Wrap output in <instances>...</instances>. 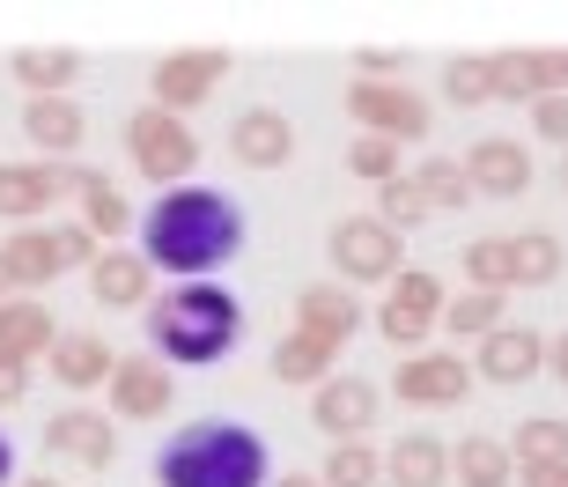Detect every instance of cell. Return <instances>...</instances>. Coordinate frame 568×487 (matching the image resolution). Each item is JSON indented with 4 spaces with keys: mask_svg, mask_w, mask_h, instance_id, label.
<instances>
[{
    "mask_svg": "<svg viewBox=\"0 0 568 487\" xmlns=\"http://www.w3.org/2000/svg\"><path fill=\"white\" fill-rule=\"evenodd\" d=\"M236 252H244V207L214 185H178L141 214V258L155 274L214 281V266H230Z\"/></svg>",
    "mask_w": 568,
    "mask_h": 487,
    "instance_id": "obj_1",
    "label": "cell"
},
{
    "mask_svg": "<svg viewBox=\"0 0 568 487\" xmlns=\"http://www.w3.org/2000/svg\"><path fill=\"white\" fill-rule=\"evenodd\" d=\"M274 480V450L252 422H185L155 450V487H266Z\"/></svg>",
    "mask_w": 568,
    "mask_h": 487,
    "instance_id": "obj_2",
    "label": "cell"
},
{
    "mask_svg": "<svg viewBox=\"0 0 568 487\" xmlns=\"http://www.w3.org/2000/svg\"><path fill=\"white\" fill-rule=\"evenodd\" d=\"M244 339V303L222 288V281H178L170 296L148 303V347L155 362H178V369H207Z\"/></svg>",
    "mask_w": 568,
    "mask_h": 487,
    "instance_id": "obj_3",
    "label": "cell"
},
{
    "mask_svg": "<svg viewBox=\"0 0 568 487\" xmlns=\"http://www.w3.org/2000/svg\"><path fill=\"white\" fill-rule=\"evenodd\" d=\"M126 155H133V170H141L155 192L192 185V170H200V141H192V126H185V119H170V111H155V104H141L126 119Z\"/></svg>",
    "mask_w": 568,
    "mask_h": 487,
    "instance_id": "obj_4",
    "label": "cell"
},
{
    "mask_svg": "<svg viewBox=\"0 0 568 487\" xmlns=\"http://www.w3.org/2000/svg\"><path fill=\"white\" fill-rule=\"evenodd\" d=\"M325 258H333L339 288H355V281H377V288H392V281H399L406 244L384 230L377 214H339L333 236H325Z\"/></svg>",
    "mask_w": 568,
    "mask_h": 487,
    "instance_id": "obj_5",
    "label": "cell"
},
{
    "mask_svg": "<svg viewBox=\"0 0 568 487\" xmlns=\"http://www.w3.org/2000/svg\"><path fill=\"white\" fill-rule=\"evenodd\" d=\"M347 119H355L362 133H377V141H428V126H436V111H428L422 89L406 82H347Z\"/></svg>",
    "mask_w": 568,
    "mask_h": 487,
    "instance_id": "obj_6",
    "label": "cell"
},
{
    "mask_svg": "<svg viewBox=\"0 0 568 487\" xmlns=\"http://www.w3.org/2000/svg\"><path fill=\"white\" fill-rule=\"evenodd\" d=\"M443 303H450V288H443L428 266H414V274H399L392 288H384L377 303V333L399 347V355H422V339L443 325Z\"/></svg>",
    "mask_w": 568,
    "mask_h": 487,
    "instance_id": "obj_7",
    "label": "cell"
},
{
    "mask_svg": "<svg viewBox=\"0 0 568 487\" xmlns=\"http://www.w3.org/2000/svg\"><path fill=\"white\" fill-rule=\"evenodd\" d=\"M230 74V52L222 44H192V52H170V60H155V74H148V104L170 111V119H185L192 104H207L214 82Z\"/></svg>",
    "mask_w": 568,
    "mask_h": 487,
    "instance_id": "obj_8",
    "label": "cell"
},
{
    "mask_svg": "<svg viewBox=\"0 0 568 487\" xmlns=\"http://www.w3.org/2000/svg\"><path fill=\"white\" fill-rule=\"evenodd\" d=\"M104 392H111V414H119V422H163L170 399H178V377H170L155 355H119Z\"/></svg>",
    "mask_w": 568,
    "mask_h": 487,
    "instance_id": "obj_9",
    "label": "cell"
},
{
    "mask_svg": "<svg viewBox=\"0 0 568 487\" xmlns=\"http://www.w3.org/2000/svg\"><path fill=\"white\" fill-rule=\"evenodd\" d=\"M384 414V392L369 377H325L317 384V399H311V422L333 436V444H362L369 428H377Z\"/></svg>",
    "mask_w": 568,
    "mask_h": 487,
    "instance_id": "obj_10",
    "label": "cell"
},
{
    "mask_svg": "<svg viewBox=\"0 0 568 487\" xmlns=\"http://www.w3.org/2000/svg\"><path fill=\"white\" fill-rule=\"evenodd\" d=\"M44 450L67 458V466H82V473H104L111 458H119L111 414H97V406H60V414L44 422Z\"/></svg>",
    "mask_w": 568,
    "mask_h": 487,
    "instance_id": "obj_11",
    "label": "cell"
},
{
    "mask_svg": "<svg viewBox=\"0 0 568 487\" xmlns=\"http://www.w3.org/2000/svg\"><path fill=\"white\" fill-rule=\"evenodd\" d=\"M392 392H399L406 406H465V392H473V369H465V355H406L399 369H392Z\"/></svg>",
    "mask_w": 568,
    "mask_h": 487,
    "instance_id": "obj_12",
    "label": "cell"
},
{
    "mask_svg": "<svg viewBox=\"0 0 568 487\" xmlns=\"http://www.w3.org/2000/svg\"><path fill=\"white\" fill-rule=\"evenodd\" d=\"M465 177H473V200H525L531 192L525 141H503V133L473 141V149H465Z\"/></svg>",
    "mask_w": 568,
    "mask_h": 487,
    "instance_id": "obj_13",
    "label": "cell"
},
{
    "mask_svg": "<svg viewBox=\"0 0 568 487\" xmlns=\"http://www.w3.org/2000/svg\"><path fill=\"white\" fill-rule=\"evenodd\" d=\"M230 155H236L244 170H288V163H295V119H288V111H274V104L236 111Z\"/></svg>",
    "mask_w": 568,
    "mask_h": 487,
    "instance_id": "obj_14",
    "label": "cell"
},
{
    "mask_svg": "<svg viewBox=\"0 0 568 487\" xmlns=\"http://www.w3.org/2000/svg\"><path fill=\"white\" fill-rule=\"evenodd\" d=\"M22 141H38V163H74L89 141V111L74 97H30L22 104Z\"/></svg>",
    "mask_w": 568,
    "mask_h": 487,
    "instance_id": "obj_15",
    "label": "cell"
},
{
    "mask_svg": "<svg viewBox=\"0 0 568 487\" xmlns=\"http://www.w3.org/2000/svg\"><path fill=\"white\" fill-rule=\"evenodd\" d=\"M362 318H369V311H362L355 288H339V281H311V288L295 296V333L325 339V347H347Z\"/></svg>",
    "mask_w": 568,
    "mask_h": 487,
    "instance_id": "obj_16",
    "label": "cell"
},
{
    "mask_svg": "<svg viewBox=\"0 0 568 487\" xmlns=\"http://www.w3.org/2000/svg\"><path fill=\"white\" fill-rule=\"evenodd\" d=\"M52 339H60V325H52V311H44L38 296L0 303V362H8V369H38V362L52 355Z\"/></svg>",
    "mask_w": 568,
    "mask_h": 487,
    "instance_id": "obj_17",
    "label": "cell"
},
{
    "mask_svg": "<svg viewBox=\"0 0 568 487\" xmlns=\"http://www.w3.org/2000/svg\"><path fill=\"white\" fill-rule=\"evenodd\" d=\"M547 369V333H531V325H503V333L480 339V355H473V377L487 384H525Z\"/></svg>",
    "mask_w": 568,
    "mask_h": 487,
    "instance_id": "obj_18",
    "label": "cell"
},
{
    "mask_svg": "<svg viewBox=\"0 0 568 487\" xmlns=\"http://www.w3.org/2000/svg\"><path fill=\"white\" fill-rule=\"evenodd\" d=\"M89 296L104 303V311H148L155 303V266H148L141 252H97V266H89Z\"/></svg>",
    "mask_w": 568,
    "mask_h": 487,
    "instance_id": "obj_19",
    "label": "cell"
},
{
    "mask_svg": "<svg viewBox=\"0 0 568 487\" xmlns=\"http://www.w3.org/2000/svg\"><path fill=\"white\" fill-rule=\"evenodd\" d=\"M0 274H8V288L16 296H38L44 281H60L67 274V258H60V230H16L8 244H0Z\"/></svg>",
    "mask_w": 568,
    "mask_h": 487,
    "instance_id": "obj_20",
    "label": "cell"
},
{
    "mask_svg": "<svg viewBox=\"0 0 568 487\" xmlns=\"http://www.w3.org/2000/svg\"><path fill=\"white\" fill-rule=\"evenodd\" d=\"M52 200H67L60 163H0V222H38Z\"/></svg>",
    "mask_w": 568,
    "mask_h": 487,
    "instance_id": "obj_21",
    "label": "cell"
},
{
    "mask_svg": "<svg viewBox=\"0 0 568 487\" xmlns=\"http://www.w3.org/2000/svg\"><path fill=\"white\" fill-rule=\"evenodd\" d=\"M487 82H495V104H539V97H561L539 44H525V52H487Z\"/></svg>",
    "mask_w": 568,
    "mask_h": 487,
    "instance_id": "obj_22",
    "label": "cell"
},
{
    "mask_svg": "<svg viewBox=\"0 0 568 487\" xmlns=\"http://www.w3.org/2000/svg\"><path fill=\"white\" fill-rule=\"evenodd\" d=\"M8 74H16L30 97H67L82 82V52L74 44H16L8 52Z\"/></svg>",
    "mask_w": 568,
    "mask_h": 487,
    "instance_id": "obj_23",
    "label": "cell"
},
{
    "mask_svg": "<svg viewBox=\"0 0 568 487\" xmlns=\"http://www.w3.org/2000/svg\"><path fill=\"white\" fill-rule=\"evenodd\" d=\"M111 347L97 333H60L52 339V355H44V369H52V384H67V392H97V384H111Z\"/></svg>",
    "mask_w": 568,
    "mask_h": 487,
    "instance_id": "obj_24",
    "label": "cell"
},
{
    "mask_svg": "<svg viewBox=\"0 0 568 487\" xmlns=\"http://www.w3.org/2000/svg\"><path fill=\"white\" fill-rule=\"evenodd\" d=\"M384 480H392V487H443V480H450V444H443V436H422V428H406L399 444L384 450Z\"/></svg>",
    "mask_w": 568,
    "mask_h": 487,
    "instance_id": "obj_25",
    "label": "cell"
},
{
    "mask_svg": "<svg viewBox=\"0 0 568 487\" xmlns=\"http://www.w3.org/2000/svg\"><path fill=\"white\" fill-rule=\"evenodd\" d=\"M74 200H82V214H74V222H82V230L97 236V244H104V252H111V244H119V236L133 230V207H126V192L111 185L104 170H89L82 185H74Z\"/></svg>",
    "mask_w": 568,
    "mask_h": 487,
    "instance_id": "obj_26",
    "label": "cell"
},
{
    "mask_svg": "<svg viewBox=\"0 0 568 487\" xmlns=\"http://www.w3.org/2000/svg\"><path fill=\"white\" fill-rule=\"evenodd\" d=\"M450 480L458 487H517V458H509L503 436H465L450 450Z\"/></svg>",
    "mask_w": 568,
    "mask_h": 487,
    "instance_id": "obj_27",
    "label": "cell"
},
{
    "mask_svg": "<svg viewBox=\"0 0 568 487\" xmlns=\"http://www.w3.org/2000/svg\"><path fill=\"white\" fill-rule=\"evenodd\" d=\"M509 458H517V473L568 466V422L561 414H531L525 428H509Z\"/></svg>",
    "mask_w": 568,
    "mask_h": 487,
    "instance_id": "obj_28",
    "label": "cell"
},
{
    "mask_svg": "<svg viewBox=\"0 0 568 487\" xmlns=\"http://www.w3.org/2000/svg\"><path fill=\"white\" fill-rule=\"evenodd\" d=\"M274 377L281 384H325V377H339V347H325V339H311V333H281V347H274Z\"/></svg>",
    "mask_w": 568,
    "mask_h": 487,
    "instance_id": "obj_29",
    "label": "cell"
},
{
    "mask_svg": "<svg viewBox=\"0 0 568 487\" xmlns=\"http://www.w3.org/2000/svg\"><path fill=\"white\" fill-rule=\"evenodd\" d=\"M509 325V296H487V288H458L443 303V333L450 339H487Z\"/></svg>",
    "mask_w": 568,
    "mask_h": 487,
    "instance_id": "obj_30",
    "label": "cell"
},
{
    "mask_svg": "<svg viewBox=\"0 0 568 487\" xmlns=\"http://www.w3.org/2000/svg\"><path fill=\"white\" fill-rule=\"evenodd\" d=\"M465 288L509 296V288H517V244H509V236H473V244H465Z\"/></svg>",
    "mask_w": 568,
    "mask_h": 487,
    "instance_id": "obj_31",
    "label": "cell"
},
{
    "mask_svg": "<svg viewBox=\"0 0 568 487\" xmlns=\"http://www.w3.org/2000/svg\"><path fill=\"white\" fill-rule=\"evenodd\" d=\"M414 185H422L428 207H473V177H465L458 155H422L414 163Z\"/></svg>",
    "mask_w": 568,
    "mask_h": 487,
    "instance_id": "obj_32",
    "label": "cell"
},
{
    "mask_svg": "<svg viewBox=\"0 0 568 487\" xmlns=\"http://www.w3.org/2000/svg\"><path fill=\"white\" fill-rule=\"evenodd\" d=\"M509 244H517V288H554L561 281V236L554 230H525Z\"/></svg>",
    "mask_w": 568,
    "mask_h": 487,
    "instance_id": "obj_33",
    "label": "cell"
},
{
    "mask_svg": "<svg viewBox=\"0 0 568 487\" xmlns=\"http://www.w3.org/2000/svg\"><path fill=\"white\" fill-rule=\"evenodd\" d=\"M428 214H436V207L422 200V185H414V170H406V177H392V185H377V222H384L392 236H414V230L428 222Z\"/></svg>",
    "mask_w": 568,
    "mask_h": 487,
    "instance_id": "obj_34",
    "label": "cell"
},
{
    "mask_svg": "<svg viewBox=\"0 0 568 487\" xmlns=\"http://www.w3.org/2000/svg\"><path fill=\"white\" fill-rule=\"evenodd\" d=\"M347 177H362V185H392V177H406V149L362 133V141H347Z\"/></svg>",
    "mask_w": 568,
    "mask_h": 487,
    "instance_id": "obj_35",
    "label": "cell"
},
{
    "mask_svg": "<svg viewBox=\"0 0 568 487\" xmlns=\"http://www.w3.org/2000/svg\"><path fill=\"white\" fill-rule=\"evenodd\" d=\"M317 480H325V487H377L384 480V458L369 450V436H362V444H333V458H325Z\"/></svg>",
    "mask_w": 568,
    "mask_h": 487,
    "instance_id": "obj_36",
    "label": "cell"
},
{
    "mask_svg": "<svg viewBox=\"0 0 568 487\" xmlns=\"http://www.w3.org/2000/svg\"><path fill=\"white\" fill-rule=\"evenodd\" d=\"M443 104H458V111L495 104V82H487V52H480V60H450V67H443Z\"/></svg>",
    "mask_w": 568,
    "mask_h": 487,
    "instance_id": "obj_37",
    "label": "cell"
},
{
    "mask_svg": "<svg viewBox=\"0 0 568 487\" xmlns=\"http://www.w3.org/2000/svg\"><path fill=\"white\" fill-rule=\"evenodd\" d=\"M531 133L539 141H568V97H539L531 104Z\"/></svg>",
    "mask_w": 568,
    "mask_h": 487,
    "instance_id": "obj_38",
    "label": "cell"
},
{
    "mask_svg": "<svg viewBox=\"0 0 568 487\" xmlns=\"http://www.w3.org/2000/svg\"><path fill=\"white\" fill-rule=\"evenodd\" d=\"M97 252H104V244H97L82 222H60V258L67 266H97Z\"/></svg>",
    "mask_w": 568,
    "mask_h": 487,
    "instance_id": "obj_39",
    "label": "cell"
},
{
    "mask_svg": "<svg viewBox=\"0 0 568 487\" xmlns=\"http://www.w3.org/2000/svg\"><path fill=\"white\" fill-rule=\"evenodd\" d=\"M362 82H377V74H406V52H384V44H369V52H355Z\"/></svg>",
    "mask_w": 568,
    "mask_h": 487,
    "instance_id": "obj_40",
    "label": "cell"
},
{
    "mask_svg": "<svg viewBox=\"0 0 568 487\" xmlns=\"http://www.w3.org/2000/svg\"><path fill=\"white\" fill-rule=\"evenodd\" d=\"M22 399H30V369H8V362H0V414L22 406Z\"/></svg>",
    "mask_w": 568,
    "mask_h": 487,
    "instance_id": "obj_41",
    "label": "cell"
},
{
    "mask_svg": "<svg viewBox=\"0 0 568 487\" xmlns=\"http://www.w3.org/2000/svg\"><path fill=\"white\" fill-rule=\"evenodd\" d=\"M547 369H554V384H568V333L547 339Z\"/></svg>",
    "mask_w": 568,
    "mask_h": 487,
    "instance_id": "obj_42",
    "label": "cell"
},
{
    "mask_svg": "<svg viewBox=\"0 0 568 487\" xmlns=\"http://www.w3.org/2000/svg\"><path fill=\"white\" fill-rule=\"evenodd\" d=\"M517 487H568V466H547V473H517Z\"/></svg>",
    "mask_w": 568,
    "mask_h": 487,
    "instance_id": "obj_43",
    "label": "cell"
},
{
    "mask_svg": "<svg viewBox=\"0 0 568 487\" xmlns=\"http://www.w3.org/2000/svg\"><path fill=\"white\" fill-rule=\"evenodd\" d=\"M0 487H16V450H8V436H0Z\"/></svg>",
    "mask_w": 568,
    "mask_h": 487,
    "instance_id": "obj_44",
    "label": "cell"
},
{
    "mask_svg": "<svg viewBox=\"0 0 568 487\" xmlns=\"http://www.w3.org/2000/svg\"><path fill=\"white\" fill-rule=\"evenodd\" d=\"M274 487H325V480H311V473H288V480H274Z\"/></svg>",
    "mask_w": 568,
    "mask_h": 487,
    "instance_id": "obj_45",
    "label": "cell"
},
{
    "mask_svg": "<svg viewBox=\"0 0 568 487\" xmlns=\"http://www.w3.org/2000/svg\"><path fill=\"white\" fill-rule=\"evenodd\" d=\"M16 487H60V480H52V473H38V480H16Z\"/></svg>",
    "mask_w": 568,
    "mask_h": 487,
    "instance_id": "obj_46",
    "label": "cell"
},
{
    "mask_svg": "<svg viewBox=\"0 0 568 487\" xmlns=\"http://www.w3.org/2000/svg\"><path fill=\"white\" fill-rule=\"evenodd\" d=\"M561 192H568V149H561Z\"/></svg>",
    "mask_w": 568,
    "mask_h": 487,
    "instance_id": "obj_47",
    "label": "cell"
},
{
    "mask_svg": "<svg viewBox=\"0 0 568 487\" xmlns=\"http://www.w3.org/2000/svg\"><path fill=\"white\" fill-rule=\"evenodd\" d=\"M8 296H16V288H8V274H0V303H8Z\"/></svg>",
    "mask_w": 568,
    "mask_h": 487,
    "instance_id": "obj_48",
    "label": "cell"
}]
</instances>
